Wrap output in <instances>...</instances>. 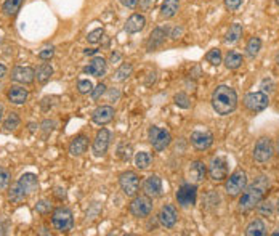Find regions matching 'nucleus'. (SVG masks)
<instances>
[{
	"label": "nucleus",
	"instance_id": "49530a36",
	"mask_svg": "<svg viewBox=\"0 0 279 236\" xmlns=\"http://www.w3.org/2000/svg\"><path fill=\"white\" fill-rule=\"evenodd\" d=\"M53 53H55V51H53V48H44L42 51H40V53H39V58L40 60H50L51 58V56H53Z\"/></svg>",
	"mask_w": 279,
	"mask_h": 236
},
{
	"label": "nucleus",
	"instance_id": "f03ea898",
	"mask_svg": "<svg viewBox=\"0 0 279 236\" xmlns=\"http://www.w3.org/2000/svg\"><path fill=\"white\" fill-rule=\"evenodd\" d=\"M237 106V95L228 85H218L212 94V108L220 116H228Z\"/></svg>",
	"mask_w": 279,
	"mask_h": 236
},
{
	"label": "nucleus",
	"instance_id": "c9c22d12",
	"mask_svg": "<svg viewBox=\"0 0 279 236\" xmlns=\"http://www.w3.org/2000/svg\"><path fill=\"white\" fill-rule=\"evenodd\" d=\"M206 60L210 63V65L218 66L220 63H222V51H220L218 48H212L210 51H207Z\"/></svg>",
	"mask_w": 279,
	"mask_h": 236
},
{
	"label": "nucleus",
	"instance_id": "9b49d317",
	"mask_svg": "<svg viewBox=\"0 0 279 236\" xmlns=\"http://www.w3.org/2000/svg\"><path fill=\"white\" fill-rule=\"evenodd\" d=\"M153 211V203H151L149 196H137L130 203V212L135 217H148Z\"/></svg>",
	"mask_w": 279,
	"mask_h": 236
},
{
	"label": "nucleus",
	"instance_id": "412c9836",
	"mask_svg": "<svg viewBox=\"0 0 279 236\" xmlns=\"http://www.w3.org/2000/svg\"><path fill=\"white\" fill-rule=\"evenodd\" d=\"M84 71L93 77H101L104 76V72H106V60L101 58V56H95Z\"/></svg>",
	"mask_w": 279,
	"mask_h": 236
},
{
	"label": "nucleus",
	"instance_id": "cd10ccee",
	"mask_svg": "<svg viewBox=\"0 0 279 236\" xmlns=\"http://www.w3.org/2000/svg\"><path fill=\"white\" fill-rule=\"evenodd\" d=\"M26 196L27 194L23 191V188L20 187L18 182H16L15 185H11L10 191H8V198H10L11 203H23V201L26 199Z\"/></svg>",
	"mask_w": 279,
	"mask_h": 236
},
{
	"label": "nucleus",
	"instance_id": "f8f14e48",
	"mask_svg": "<svg viewBox=\"0 0 279 236\" xmlns=\"http://www.w3.org/2000/svg\"><path fill=\"white\" fill-rule=\"evenodd\" d=\"M191 143H193V146L196 149L204 151V149H209L212 146L213 135L210 134V132H207V130H196V132L191 134Z\"/></svg>",
	"mask_w": 279,
	"mask_h": 236
},
{
	"label": "nucleus",
	"instance_id": "4d7b16f0",
	"mask_svg": "<svg viewBox=\"0 0 279 236\" xmlns=\"http://www.w3.org/2000/svg\"><path fill=\"white\" fill-rule=\"evenodd\" d=\"M2 114H3V106L0 105V120H2Z\"/></svg>",
	"mask_w": 279,
	"mask_h": 236
},
{
	"label": "nucleus",
	"instance_id": "603ef678",
	"mask_svg": "<svg viewBox=\"0 0 279 236\" xmlns=\"http://www.w3.org/2000/svg\"><path fill=\"white\" fill-rule=\"evenodd\" d=\"M5 74H7V68H5L3 65H0V79H2Z\"/></svg>",
	"mask_w": 279,
	"mask_h": 236
},
{
	"label": "nucleus",
	"instance_id": "c756f323",
	"mask_svg": "<svg viewBox=\"0 0 279 236\" xmlns=\"http://www.w3.org/2000/svg\"><path fill=\"white\" fill-rule=\"evenodd\" d=\"M151 163H153V158H151V154L146 153V151L138 153L137 156H135V165H137V169H140V170L149 169Z\"/></svg>",
	"mask_w": 279,
	"mask_h": 236
},
{
	"label": "nucleus",
	"instance_id": "4468645a",
	"mask_svg": "<svg viewBox=\"0 0 279 236\" xmlns=\"http://www.w3.org/2000/svg\"><path fill=\"white\" fill-rule=\"evenodd\" d=\"M11 79L18 84L29 85L34 82V79H36V71L29 66H18L11 71Z\"/></svg>",
	"mask_w": 279,
	"mask_h": 236
},
{
	"label": "nucleus",
	"instance_id": "f257e3e1",
	"mask_svg": "<svg viewBox=\"0 0 279 236\" xmlns=\"http://www.w3.org/2000/svg\"><path fill=\"white\" fill-rule=\"evenodd\" d=\"M268 187H270L268 177H265V175L258 177L251 187H249L247 189H244L242 196L239 199V204H237V209H239L241 212L252 211L255 206H258L260 201H263Z\"/></svg>",
	"mask_w": 279,
	"mask_h": 236
},
{
	"label": "nucleus",
	"instance_id": "72a5a7b5",
	"mask_svg": "<svg viewBox=\"0 0 279 236\" xmlns=\"http://www.w3.org/2000/svg\"><path fill=\"white\" fill-rule=\"evenodd\" d=\"M261 48V40L258 37H252L251 40H249L247 44V55L251 56V58H255V56L258 55V51Z\"/></svg>",
	"mask_w": 279,
	"mask_h": 236
},
{
	"label": "nucleus",
	"instance_id": "bb28decb",
	"mask_svg": "<svg viewBox=\"0 0 279 236\" xmlns=\"http://www.w3.org/2000/svg\"><path fill=\"white\" fill-rule=\"evenodd\" d=\"M51 74H53V68H51L48 63H42V65L37 68L36 77H37V80H39L40 84H46L50 80Z\"/></svg>",
	"mask_w": 279,
	"mask_h": 236
},
{
	"label": "nucleus",
	"instance_id": "a211bd4d",
	"mask_svg": "<svg viewBox=\"0 0 279 236\" xmlns=\"http://www.w3.org/2000/svg\"><path fill=\"white\" fill-rule=\"evenodd\" d=\"M207 174V167L202 161H194V163L189 164V169H188V177L189 180L193 183H199L206 178Z\"/></svg>",
	"mask_w": 279,
	"mask_h": 236
},
{
	"label": "nucleus",
	"instance_id": "3c124183",
	"mask_svg": "<svg viewBox=\"0 0 279 236\" xmlns=\"http://www.w3.org/2000/svg\"><path fill=\"white\" fill-rule=\"evenodd\" d=\"M55 191H56L55 194H56L58 198H65V194H66V193H65V189H61V188H56Z\"/></svg>",
	"mask_w": 279,
	"mask_h": 236
},
{
	"label": "nucleus",
	"instance_id": "09e8293b",
	"mask_svg": "<svg viewBox=\"0 0 279 236\" xmlns=\"http://www.w3.org/2000/svg\"><path fill=\"white\" fill-rule=\"evenodd\" d=\"M140 3H141L143 10H148L151 7V3H153V0H140Z\"/></svg>",
	"mask_w": 279,
	"mask_h": 236
},
{
	"label": "nucleus",
	"instance_id": "6e6552de",
	"mask_svg": "<svg viewBox=\"0 0 279 236\" xmlns=\"http://www.w3.org/2000/svg\"><path fill=\"white\" fill-rule=\"evenodd\" d=\"M268 95L263 92H254V94H247L244 98V106L252 113H260L268 106Z\"/></svg>",
	"mask_w": 279,
	"mask_h": 236
},
{
	"label": "nucleus",
	"instance_id": "aec40b11",
	"mask_svg": "<svg viewBox=\"0 0 279 236\" xmlns=\"http://www.w3.org/2000/svg\"><path fill=\"white\" fill-rule=\"evenodd\" d=\"M18 183H20V187L23 188V191H24L27 196H29V194H32V193H36L39 189L37 175H34V174H23L20 177Z\"/></svg>",
	"mask_w": 279,
	"mask_h": 236
},
{
	"label": "nucleus",
	"instance_id": "a19ab883",
	"mask_svg": "<svg viewBox=\"0 0 279 236\" xmlns=\"http://www.w3.org/2000/svg\"><path fill=\"white\" fill-rule=\"evenodd\" d=\"M104 36V31L101 29V27H98V29L92 31L89 36H87V40H89L90 44H98L101 40V37Z\"/></svg>",
	"mask_w": 279,
	"mask_h": 236
},
{
	"label": "nucleus",
	"instance_id": "b1692460",
	"mask_svg": "<svg viewBox=\"0 0 279 236\" xmlns=\"http://www.w3.org/2000/svg\"><path fill=\"white\" fill-rule=\"evenodd\" d=\"M27 95L29 94H27V90L24 87H11L8 90V94H7L8 100L11 103H15V105H23V103L27 100Z\"/></svg>",
	"mask_w": 279,
	"mask_h": 236
},
{
	"label": "nucleus",
	"instance_id": "864d4df0",
	"mask_svg": "<svg viewBox=\"0 0 279 236\" xmlns=\"http://www.w3.org/2000/svg\"><path fill=\"white\" fill-rule=\"evenodd\" d=\"M119 60H120V53H113V55H111V61H113V63L119 61Z\"/></svg>",
	"mask_w": 279,
	"mask_h": 236
},
{
	"label": "nucleus",
	"instance_id": "9d476101",
	"mask_svg": "<svg viewBox=\"0 0 279 236\" xmlns=\"http://www.w3.org/2000/svg\"><path fill=\"white\" fill-rule=\"evenodd\" d=\"M209 175L213 182H222L228 177V161L222 156H217L210 161L209 165Z\"/></svg>",
	"mask_w": 279,
	"mask_h": 236
},
{
	"label": "nucleus",
	"instance_id": "39448f33",
	"mask_svg": "<svg viewBox=\"0 0 279 236\" xmlns=\"http://www.w3.org/2000/svg\"><path fill=\"white\" fill-rule=\"evenodd\" d=\"M149 135V142L151 145L154 146L156 151H164V149L172 143V135L168 130H164V129H159L153 125V127L149 129L148 132Z\"/></svg>",
	"mask_w": 279,
	"mask_h": 236
},
{
	"label": "nucleus",
	"instance_id": "c03bdc74",
	"mask_svg": "<svg viewBox=\"0 0 279 236\" xmlns=\"http://www.w3.org/2000/svg\"><path fill=\"white\" fill-rule=\"evenodd\" d=\"M106 92V85L104 84H100V85H96V89L95 90H92V98L93 100H98L100 96Z\"/></svg>",
	"mask_w": 279,
	"mask_h": 236
},
{
	"label": "nucleus",
	"instance_id": "473e14b6",
	"mask_svg": "<svg viewBox=\"0 0 279 236\" xmlns=\"http://www.w3.org/2000/svg\"><path fill=\"white\" fill-rule=\"evenodd\" d=\"M21 5H23V0H5L2 10H3L5 15L11 16V15H15L16 11L21 8Z\"/></svg>",
	"mask_w": 279,
	"mask_h": 236
},
{
	"label": "nucleus",
	"instance_id": "5701e85b",
	"mask_svg": "<svg viewBox=\"0 0 279 236\" xmlns=\"http://www.w3.org/2000/svg\"><path fill=\"white\" fill-rule=\"evenodd\" d=\"M87 148H89V138L85 135H79L75 137L71 142V145H69V153H71L72 156H82L87 151Z\"/></svg>",
	"mask_w": 279,
	"mask_h": 236
},
{
	"label": "nucleus",
	"instance_id": "1a4fd4ad",
	"mask_svg": "<svg viewBox=\"0 0 279 236\" xmlns=\"http://www.w3.org/2000/svg\"><path fill=\"white\" fill-rule=\"evenodd\" d=\"M196 198H197V188H196V183H183L182 187L178 188L177 191V201L180 206L183 207H189L196 203Z\"/></svg>",
	"mask_w": 279,
	"mask_h": 236
},
{
	"label": "nucleus",
	"instance_id": "052dcab7",
	"mask_svg": "<svg viewBox=\"0 0 279 236\" xmlns=\"http://www.w3.org/2000/svg\"><path fill=\"white\" fill-rule=\"evenodd\" d=\"M276 3H278V5H279V0H276Z\"/></svg>",
	"mask_w": 279,
	"mask_h": 236
},
{
	"label": "nucleus",
	"instance_id": "423d86ee",
	"mask_svg": "<svg viewBox=\"0 0 279 236\" xmlns=\"http://www.w3.org/2000/svg\"><path fill=\"white\" fill-rule=\"evenodd\" d=\"M273 153H275V148H273V142L268 137H261L258 138V142L255 143L254 148V159L257 163H268L273 158Z\"/></svg>",
	"mask_w": 279,
	"mask_h": 236
},
{
	"label": "nucleus",
	"instance_id": "6e6d98bb",
	"mask_svg": "<svg viewBox=\"0 0 279 236\" xmlns=\"http://www.w3.org/2000/svg\"><path fill=\"white\" fill-rule=\"evenodd\" d=\"M276 153H278V156H279V138H278V142H276Z\"/></svg>",
	"mask_w": 279,
	"mask_h": 236
},
{
	"label": "nucleus",
	"instance_id": "7c9ffc66",
	"mask_svg": "<svg viewBox=\"0 0 279 236\" xmlns=\"http://www.w3.org/2000/svg\"><path fill=\"white\" fill-rule=\"evenodd\" d=\"M133 71V68L130 63H124L122 66H119L117 69H116L114 72V80H117V82H122V80H125L127 77L130 76Z\"/></svg>",
	"mask_w": 279,
	"mask_h": 236
},
{
	"label": "nucleus",
	"instance_id": "f704fd0d",
	"mask_svg": "<svg viewBox=\"0 0 279 236\" xmlns=\"http://www.w3.org/2000/svg\"><path fill=\"white\" fill-rule=\"evenodd\" d=\"M20 116L16 113H10V116L7 118V120L3 122V127L5 130H16L20 127Z\"/></svg>",
	"mask_w": 279,
	"mask_h": 236
},
{
	"label": "nucleus",
	"instance_id": "dca6fc26",
	"mask_svg": "<svg viewBox=\"0 0 279 236\" xmlns=\"http://www.w3.org/2000/svg\"><path fill=\"white\" fill-rule=\"evenodd\" d=\"M143 189L149 198H159L162 194V180L158 175H151L144 180Z\"/></svg>",
	"mask_w": 279,
	"mask_h": 236
},
{
	"label": "nucleus",
	"instance_id": "ddd939ff",
	"mask_svg": "<svg viewBox=\"0 0 279 236\" xmlns=\"http://www.w3.org/2000/svg\"><path fill=\"white\" fill-rule=\"evenodd\" d=\"M109 143H111V134H109V130L101 129L96 134L95 140H93V153H95V156H103L108 151Z\"/></svg>",
	"mask_w": 279,
	"mask_h": 236
},
{
	"label": "nucleus",
	"instance_id": "680f3d73",
	"mask_svg": "<svg viewBox=\"0 0 279 236\" xmlns=\"http://www.w3.org/2000/svg\"><path fill=\"white\" fill-rule=\"evenodd\" d=\"M278 209H279V206H278Z\"/></svg>",
	"mask_w": 279,
	"mask_h": 236
},
{
	"label": "nucleus",
	"instance_id": "2eb2a0df",
	"mask_svg": "<svg viewBox=\"0 0 279 236\" xmlns=\"http://www.w3.org/2000/svg\"><path fill=\"white\" fill-rule=\"evenodd\" d=\"M159 220H161V223H162V225H164L165 228L175 227V223H177V220H178L177 209H175V207H173L172 204H165V206L161 209Z\"/></svg>",
	"mask_w": 279,
	"mask_h": 236
},
{
	"label": "nucleus",
	"instance_id": "f3484780",
	"mask_svg": "<svg viewBox=\"0 0 279 236\" xmlns=\"http://www.w3.org/2000/svg\"><path fill=\"white\" fill-rule=\"evenodd\" d=\"M113 118H114L113 106H100V108H96L92 114L93 122L98 124V125H104V124L111 122Z\"/></svg>",
	"mask_w": 279,
	"mask_h": 236
},
{
	"label": "nucleus",
	"instance_id": "393cba45",
	"mask_svg": "<svg viewBox=\"0 0 279 236\" xmlns=\"http://www.w3.org/2000/svg\"><path fill=\"white\" fill-rule=\"evenodd\" d=\"M178 10H180L178 0H165L161 7V15H162V18H173Z\"/></svg>",
	"mask_w": 279,
	"mask_h": 236
},
{
	"label": "nucleus",
	"instance_id": "20e7f679",
	"mask_svg": "<svg viewBox=\"0 0 279 236\" xmlns=\"http://www.w3.org/2000/svg\"><path fill=\"white\" fill-rule=\"evenodd\" d=\"M51 223H53V227L58 232L66 233L69 230H72L74 218H72L71 211L65 209V207H58V209L53 211V215H51Z\"/></svg>",
	"mask_w": 279,
	"mask_h": 236
},
{
	"label": "nucleus",
	"instance_id": "5fc2aeb1",
	"mask_svg": "<svg viewBox=\"0 0 279 236\" xmlns=\"http://www.w3.org/2000/svg\"><path fill=\"white\" fill-rule=\"evenodd\" d=\"M95 53H96L95 48H87V50H85V55H95Z\"/></svg>",
	"mask_w": 279,
	"mask_h": 236
},
{
	"label": "nucleus",
	"instance_id": "de8ad7c7",
	"mask_svg": "<svg viewBox=\"0 0 279 236\" xmlns=\"http://www.w3.org/2000/svg\"><path fill=\"white\" fill-rule=\"evenodd\" d=\"M138 2H140V0H120V3L124 5V7H127V8H135L138 5Z\"/></svg>",
	"mask_w": 279,
	"mask_h": 236
},
{
	"label": "nucleus",
	"instance_id": "4c0bfd02",
	"mask_svg": "<svg viewBox=\"0 0 279 236\" xmlns=\"http://www.w3.org/2000/svg\"><path fill=\"white\" fill-rule=\"evenodd\" d=\"M10 185V172L5 167H0V191H5Z\"/></svg>",
	"mask_w": 279,
	"mask_h": 236
},
{
	"label": "nucleus",
	"instance_id": "bf43d9fd",
	"mask_svg": "<svg viewBox=\"0 0 279 236\" xmlns=\"http://www.w3.org/2000/svg\"><path fill=\"white\" fill-rule=\"evenodd\" d=\"M273 236H279V230H278V232H275V233H273Z\"/></svg>",
	"mask_w": 279,
	"mask_h": 236
},
{
	"label": "nucleus",
	"instance_id": "a18cd8bd",
	"mask_svg": "<svg viewBox=\"0 0 279 236\" xmlns=\"http://www.w3.org/2000/svg\"><path fill=\"white\" fill-rule=\"evenodd\" d=\"M242 0H225V7L228 8L230 11H234L241 7Z\"/></svg>",
	"mask_w": 279,
	"mask_h": 236
},
{
	"label": "nucleus",
	"instance_id": "37998d69",
	"mask_svg": "<svg viewBox=\"0 0 279 236\" xmlns=\"http://www.w3.org/2000/svg\"><path fill=\"white\" fill-rule=\"evenodd\" d=\"M50 209H51V204L46 203V201H39L36 204V211L39 214H46V212H50Z\"/></svg>",
	"mask_w": 279,
	"mask_h": 236
},
{
	"label": "nucleus",
	"instance_id": "c85d7f7f",
	"mask_svg": "<svg viewBox=\"0 0 279 236\" xmlns=\"http://www.w3.org/2000/svg\"><path fill=\"white\" fill-rule=\"evenodd\" d=\"M241 36H242V24H239V23H234V24H232L228 29V32H226L225 40L228 44H234V42H237V40L241 39Z\"/></svg>",
	"mask_w": 279,
	"mask_h": 236
},
{
	"label": "nucleus",
	"instance_id": "e433bc0d",
	"mask_svg": "<svg viewBox=\"0 0 279 236\" xmlns=\"http://www.w3.org/2000/svg\"><path fill=\"white\" fill-rule=\"evenodd\" d=\"M175 105L180 106V108H183V109H188L191 106V100H189V96L183 94V92H180V94L175 95Z\"/></svg>",
	"mask_w": 279,
	"mask_h": 236
},
{
	"label": "nucleus",
	"instance_id": "58836bf2",
	"mask_svg": "<svg viewBox=\"0 0 279 236\" xmlns=\"http://www.w3.org/2000/svg\"><path fill=\"white\" fill-rule=\"evenodd\" d=\"M258 212L261 215L271 217L273 214H275V207H273V204L270 203V201H268V203H266V201H265V203H261V201H260V203H258Z\"/></svg>",
	"mask_w": 279,
	"mask_h": 236
},
{
	"label": "nucleus",
	"instance_id": "ea45409f",
	"mask_svg": "<svg viewBox=\"0 0 279 236\" xmlns=\"http://www.w3.org/2000/svg\"><path fill=\"white\" fill-rule=\"evenodd\" d=\"M117 154H119V158L122 161H129L132 158V146L127 145V143H122V145L119 146V149H117Z\"/></svg>",
	"mask_w": 279,
	"mask_h": 236
},
{
	"label": "nucleus",
	"instance_id": "8fccbe9b",
	"mask_svg": "<svg viewBox=\"0 0 279 236\" xmlns=\"http://www.w3.org/2000/svg\"><path fill=\"white\" fill-rule=\"evenodd\" d=\"M182 32H183L182 27H175V29H173V32H172V39H178L180 36H182Z\"/></svg>",
	"mask_w": 279,
	"mask_h": 236
},
{
	"label": "nucleus",
	"instance_id": "79ce46f5",
	"mask_svg": "<svg viewBox=\"0 0 279 236\" xmlns=\"http://www.w3.org/2000/svg\"><path fill=\"white\" fill-rule=\"evenodd\" d=\"M92 87H93L92 82H90V80H87V79H82V80H79V82H77V89H79V92L82 95L90 94V92L93 90Z\"/></svg>",
	"mask_w": 279,
	"mask_h": 236
},
{
	"label": "nucleus",
	"instance_id": "a878e982",
	"mask_svg": "<svg viewBox=\"0 0 279 236\" xmlns=\"http://www.w3.org/2000/svg\"><path fill=\"white\" fill-rule=\"evenodd\" d=\"M266 233V227L265 223L260 220V218H255L246 228V235L247 236H263Z\"/></svg>",
	"mask_w": 279,
	"mask_h": 236
},
{
	"label": "nucleus",
	"instance_id": "4be33fe9",
	"mask_svg": "<svg viewBox=\"0 0 279 236\" xmlns=\"http://www.w3.org/2000/svg\"><path fill=\"white\" fill-rule=\"evenodd\" d=\"M144 26H146V20H144V16L140 15V13H135V15H132L129 20H127V23H125V32L137 34L140 31H143Z\"/></svg>",
	"mask_w": 279,
	"mask_h": 236
},
{
	"label": "nucleus",
	"instance_id": "6ab92c4d",
	"mask_svg": "<svg viewBox=\"0 0 279 236\" xmlns=\"http://www.w3.org/2000/svg\"><path fill=\"white\" fill-rule=\"evenodd\" d=\"M165 37H167V32L162 29V27H156V29L149 34L148 37V42H146V50L148 51H153L156 48H159L164 45L165 42Z\"/></svg>",
	"mask_w": 279,
	"mask_h": 236
},
{
	"label": "nucleus",
	"instance_id": "13d9d810",
	"mask_svg": "<svg viewBox=\"0 0 279 236\" xmlns=\"http://www.w3.org/2000/svg\"><path fill=\"white\" fill-rule=\"evenodd\" d=\"M276 63H278V66H279V53L276 55Z\"/></svg>",
	"mask_w": 279,
	"mask_h": 236
},
{
	"label": "nucleus",
	"instance_id": "2f4dec72",
	"mask_svg": "<svg viewBox=\"0 0 279 236\" xmlns=\"http://www.w3.org/2000/svg\"><path fill=\"white\" fill-rule=\"evenodd\" d=\"M225 65L228 69H237L242 65V56L239 53H236V51H230L225 58Z\"/></svg>",
	"mask_w": 279,
	"mask_h": 236
},
{
	"label": "nucleus",
	"instance_id": "7ed1b4c3",
	"mask_svg": "<svg viewBox=\"0 0 279 236\" xmlns=\"http://www.w3.org/2000/svg\"><path fill=\"white\" fill-rule=\"evenodd\" d=\"M247 187V174L242 169L234 170L230 177H226V183H225V189L230 196H237L241 194Z\"/></svg>",
	"mask_w": 279,
	"mask_h": 236
},
{
	"label": "nucleus",
	"instance_id": "0eeeda50",
	"mask_svg": "<svg viewBox=\"0 0 279 236\" xmlns=\"http://www.w3.org/2000/svg\"><path fill=\"white\" fill-rule=\"evenodd\" d=\"M119 185L127 196H137V193L140 189V178L135 172L127 170L119 177Z\"/></svg>",
	"mask_w": 279,
	"mask_h": 236
}]
</instances>
